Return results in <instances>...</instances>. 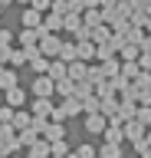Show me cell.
Instances as JSON below:
<instances>
[{
	"mask_svg": "<svg viewBox=\"0 0 151 158\" xmlns=\"http://www.w3.org/2000/svg\"><path fill=\"white\" fill-rule=\"evenodd\" d=\"M17 86V76H13L10 69H7V73H0V89H13Z\"/></svg>",
	"mask_w": 151,
	"mask_h": 158,
	"instance_id": "1",
	"label": "cell"
},
{
	"mask_svg": "<svg viewBox=\"0 0 151 158\" xmlns=\"http://www.w3.org/2000/svg\"><path fill=\"white\" fill-rule=\"evenodd\" d=\"M7 102H10V106H20V102H23V92H20L17 86H13V89H7Z\"/></svg>",
	"mask_w": 151,
	"mask_h": 158,
	"instance_id": "2",
	"label": "cell"
},
{
	"mask_svg": "<svg viewBox=\"0 0 151 158\" xmlns=\"http://www.w3.org/2000/svg\"><path fill=\"white\" fill-rule=\"evenodd\" d=\"M23 23H26V27H36V23H40V13H36V10H26V13H23Z\"/></svg>",
	"mask_w": 151,
	"mask_h": 158,
	"instance_id": "3",
	"label": "cell"
},
{
	"mask_svg": "<svg viewBox=\"0 0 151 158\" xmlns=\"http://www.w3.org/2000/svg\"><path fill=\"white\" fill-rule=\"evenodd\" d=\"M33 89H36L40 96H46V92L53 89V82H50V79H36V86H33Z\"/></svg>",
	"mask_w": 151,
	"mask_h": 158,
	"instance_id": "4",
	"label": "cell"
},
{
	"mask_svg": "<svg viewBox=\"0 0 151 158\" xmlns=\"http://www.w3.org/2000/svg\"><path fill=\"white\" fill-rule=\"evenodd\" d=\"M13 122H17V125L23 128V125H26V122H30V115H26V112H20V115H13Z\"/></svg>",
	"mask_w": 151,
	"mask_h": 158,
	"instance_id": "5",
	"label": "cell"
},
{
	"mask_svg": "<svg viewBox=\"0 0 151 158\" xmlns=\"http://www.w3.org/2000/svg\"><path fill=\"white\" fill-rule=\"evenodd\" d=\"M33 109H36V112H50V102H46V99H40V102H36Z\"/></svg>",
	"mask_w": 151,
	"mask_h": 158,
	"instance_id": "6",
	"label": "cell"
},
{
	"mask_svg": "<svg viewBox=\"0 0 151 158\" xmlns=\"http://www.w3.org/2000/svg\"><path fill=\"white\" fill-rule=\"evenodd\" d=\"M3 59H10V49H7V43H0V63Z\"/></svg>",
	"mask_w": 151,
	"mask_h": 158,
	"instance_id": "7",
	"label": "cell"
},
{
	"mask_svg": "<svg viewBox=\"0 0 151 158\" xmlns=\"http://www.w3.org/2000/svg\"><path fill=\"white\" fill-rule=\"evenodd\" d=\"M10 118H13V112H10V109H0V122H10Z\"/></svg>",
	"mask_w": 151,
	"mask_h": 158,
	"instance_id": "8",
	"label": "cell"
},
{
	"mask_svg": "<svg viewBox=\"0 0 151 158\" xmlns=\"http://www.w3.org/2000/svg\"><path fill=\"white\" fill-rule=\"evenodd\" d=\"M7 3H10V0H0V7H7Z\"/></svg>",
	"mask_w": 151,
	"mask_h": 158,
	"instance_id": "9",
	"label": "cell"
},
{
	"mask_svg": "<svg viewBox=\"0 0 151 158\" xmlns=\"http://www.w3.org/2000/svg\"><path fill=\"white\" fill-rule=\"evenodd\" d=\"M0 33H3V30H0Z\"/></svg>",
	"mask_w": 151,
	"mask_h": 158,
	"instance_id": "10",
	"label": "cell"
},
{
	"mask_svg": "<svg viewBox=\"0 0 151 158\" xmlns=\"http://www.w3.org/2000/svg\"><path fill=\"white\" fill-rule=\"evenodd\" d=\"M0 10H3V7H0Z\"/></svg>",
	"mask_w": 151,
	"mask_h": 158,
	"instance_id": "11",
	"label": "cell"
}]
</instances>
